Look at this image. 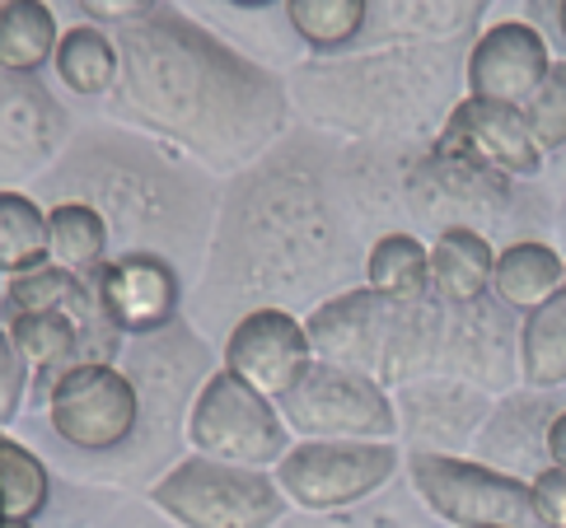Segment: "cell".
Returning a JSON list of instances; mask_svg holds the SVG:
<instances>
[{"instance_id": "cell-13", "label": "cell", "mask_w": 566, "mask_h": 528, "mask_svg": "<svg viewBox=\"0 0 566 528\" xmlns=\"http://www.w3.org/2000/svg\"><path fill=\"white\" fill-rule=\"evenodd\" d=\"M566 286V257L553 249V243L524 239L511 243L505 253H496V272H492V291L501 304L530 314L543 299H553Z\"/></svg>"}, {"instance_id": "cell-5", "label": "cell", "mask_w": 566, "mask_h": 528, "mask_svg": "<svg viewBox=\"0 0 566 528\" xmlns=\"http://www.w3.org/2000/svg\"><path fill=\"white\" fill-rule=\"evenodd\" d=\"M281 416L310 440H394V402L366 370L314 360L305 379L281 398Z\"/></svg>"}, {"instance_id": "cell-29", "label": "cell", "mask_w": 566, "mask_h": 528, "mask_svg": "<svg viewBox=\"0 0 566 528\" xmlns=\"http://www.w3.org/2000/svg\"><path fill=\"white\" fill-rule=\"evenodd\" d=\"M557 29H562V38H566V0H557Z\"/></svg>"}, {"instance_id": "cell-27", "label": "cell", "mask_w": 566, "mask_h": 528, "mask_svg": "<svg viewBox=\"0 0 566 528\" xmlns=\"http://www.w3.org/2000/svg\"><path fill=\"white\" fill-rule=\"evenodd\" d=\"M159 0H80V10L90 19H104V24H132V19H146Z\"/></svg>"}, {"instance_id": "cell-16", "label": "cell", "mask_w": 566, "mask_h": 528, "mask_svg": "<svg viewBox=\"0 0 566 528\" xmlns=\"http://www.w3.org/2000/svg\"><path fill=\"white\" fill-rule=\"evenodd\" d=\"M366 286L389 304H417L431 291V249L412 234H384L366 257Z\"/></svg>"}, {"instance_id": "cell-1", "label": "cell", "mask_w": 566, "mask_h": 528, "mask_svg": "<svg viewBox=\"0 0 566 528\" xmlns=\"http://www.w3.org/2000/svg\"><path fill=\"white\" fill-rule=\"evenodd\" d=\"M150 500L184 528H272L286 515V492L262 468L197 454L155 482Z\"/></svg>"}, {"instance_id": "cell-23", "label": "cell", "mask_w": 566, "mask_h": 528, "mask_svg": "<svg viewBox=\"0 0 566 528\" xmlns=\"http://www.w3.org/2000/svg\"><path fill=\"white\" fill-rule=\"evenodd\" d=\"M75 304H85L80 281H75V272L56 267V262H43V267H33L24 276H10V291H6L10 318H19V314H75Z\"/></svg>"}, {"instance_id": "cell-30", "label": "cell", "mask_w": 566, "mask_h": 528, "mask_svg": "<svg viewBox=\"0 0 566 528\" xmlns=\"http://www.w3.org/2000/svg\"><path fill=\"white\" fill-rule=\"evenodd\" d=\"M0 528H33V524H19V519H0Z\"/></svg>"}, {"instance_id": "cell-31", "label": "cell", "mask_w": 566, "mask_h": 528, "mask_svg": "<svg viewBox=\"0 0 566 528\" xmlns=\"http://www.w3.org/2000/svg\"><path fill=\"white\" fill-rule=\"evenodd\" d=\"M234 6H268V0H234Z\"/></svg>"}, {"instance_id": "cell-4", "label": "cell", "mask_w": 566, "mask_h": 528, "mask_svg": "<svg viewBox=\"0 0 566 528\" xmlns=\"http://www.w3.org/2000/svg\"><path fill=\"white\" fill-rule=\"evenodd\" d=\"M402 454L389 440H305L276 463V486L300 510H342L375 496L398 473Z\"/></svg>"}, {"instance_id": "cell-32", "label": "cell", "mask_w": 566, "mask_h": 528, "mask_svg": "<svg viewBox=\"0 0 566 528\" xmlns=\"http://www.w3.org/2000/svg\"><path fill=\"white\" fill-rule=\"evenodd\" d=\"M0 6H10V0H0Z\"/></svg>"}, {"instance_id": "cell-12", "label": "cell", "mask_w": 566, "mask_h": 528, "mask_svg": "<svg viewBox=\"0 0 566 528\" xmlns=\"http://www.w3.org/2000/svg\"><path fill=\"white\" fill-rule=\"evenodd\" d=\"M496 272V253L492 243L469 225H450L440 230V239L431 243V291L444 304H473L482 299V291L492 286Z\"/></svg>"}, {"instance_id": "cell-22", "label": "cell", "mask_w": 566, "mask_h": 528, "mask_svg": "<svg viewBox=\"0 0 566 528\" xmlns=\"http://www.w3.org/2000/svg\"><path fill=\"white\" fill-rule=\"evenodd\" d=\"M48 492H52V477L43 468V458L29 454L24 444L0 440V519L33 524L43 515Z\"/></svg>"}, {"instance_id": "cell-25", "label": "cell", "mask_w": 566, "mask_h": 528, "mask_svg": "<svg viewBox=\"0 0 566 528\" xmlns=\"http://www.w3.org/2000/svg\"><path fill=\"white\" fill-rule=\"evenodd\" d=\"M29 365L24 356H19L14 337L0 328V425H10L19 416V408H24V393H29Z\"/></svg>"}, {"instance_id": "cell-2", "label": "cell", "mask_w": 566, "mask_h": 528, "mask_svg": "<svg viewBox=\"0 0 566 528\" xmlns=\"http://www.w3.org/2000/svg\"><path fill=\"white\" fill-rule=\"evenodd\" d=\"M408 473L427 510L454 528H543L530 500V482H520L515 473L431 450L412 454Z\"/></svg>"}, {"instance_id": "cell-24", "label": "cell", "mask_w": 566, "mask_h": 528, "mask_svg": "<svg viewBox=\"0 0 566 528\" xmlns=\"http://www.w3.org/2000/svg\"><path fill=\"white\" fill-rule=\"evenodd\" d=\"M524 117H530V131L543 155L566 146V61H553V71L543 75V85L524 104Z\"/></svg>"}, {"instance_id": "cell-21", "label": "cell", "mask_w": 566, "mask_h": 528, "mask_svg": "<svg viewBox=\"0 0 566 528\" xmlns=\"http://www.w3.org/2000/svg\"><path fill=\"white\" fill-rule=\"evenodd\" d=\"M286 6L291 29L318 52H337L356 43V33L366 29L370 0H281Z\"/></svg>"}, {"instance_id": "cell-14", "label": "cell", "mask_w": 566, "mask_h": 528, "mask_svg": "<svg viewBox=\"0 0 566 528\" xmlns=\"http://www.w3.org/2000/svg\"><path fill=\"white\" fill-rule=\"evenodd\" d=\"M62 43L56 14L48 10V0H10L0 6V71L6 75H33L38 66H48Z\"/></svg>"}, {"instance_id": "cell-28", "label": "cell", "mask_w": 566, "mask_h": 528, "mask_svg": "<svg viewBox=\"0 0 566 528\" xmlns=\"http://www.w3.org/2000/svg\"><path fill=\"white\" fill-rule=\"evenodd\" d=\"M543 454H548L553 468H566V412H557L543 431Z\"/></svg>"}, {"instance_id": "cell-8", "label": "cell", "mask_w": 566, "mask_h": 528, "mask_svg": "<svg viewBox=\"0 0 566 528\" xmlns=\"http://www.w3.org/2000/svg\"><path fill=\"white\" fill-rule=\"evenodd\" d=\"M444 150H463L478 169H496L505 178H534L543 169V146L530 131V117L515 104L492 98H463L444 127Z\"/></svg>"}, {"instance_id": "cell-3", "label": "cell", "mask_w": 566, "mask_h": 528, "mask_svg": "<svg viewBox=\"0 0 566 528\" xmlns=\"http://www.w3.org/2000/svg\"><path fill=\"white\" fill-rule=\"evenodd\" d=\"M188 440L197 444V454L244 463V468H276L281 454L291 450L286 416L276 412V402L230 370L201 383L188 416Z\"/></svg>"}, {"instance_id": "cell-7", "label": "cell", "mask_w": 566, "mask_h": 528, "mask_svg": "<svg viewBox=\"0 0 566 528\" xmlns=\"http://www.w3.org/2000/svg\"><path fill=\"white\" fill-rule=\"evenodd\" d=\"M314 360L318 356L305 323L291 318L286 309H253L249 318H239V328L226 341V370L253 383L272 402L286 398Z\"/></svg>"}, {"instance_id": "cell-11", "label": "cell", "mask_w": 566, "mask_h": 528, "mask_svg": "<svg viewBox=\"0 0 566 528\" xmlns=\"http://www.w3.org/2000/svg\"><path fill=\"white\" fill-rule=\"evenodd\" d=\"M384 304L370 286L366 291H352L305 323V332L314 341V356L318 360H333V365H347V370H366V341L379 332V314Z\"/></svg>"}, {"instance_id": "cell-20", "label": "cell", "mask_w": 566, "mask_h": 528, "mask_svg": "<svg viewBox=\"0 0 566 528\" xmlns=\"http://www.w3.org/2000/svg\"><path fill=\"white\" fill-rule=\"evenodd\" d=\"M48 257V211L24 192H0V272L24 276Z\"/></svg>"}, {"instance_id": "cell-18", "label": "cell", "mask_w": 566, "mask_h": 528, "mask_svg": "<svg viewBox=\"0 0 566 528\" xmlns=\"http://www.w3.org/2000/svg\"><path fill=\"white\" fill-rule=\"evenodd\" d=\"M117 43L104 33V29H90V24H80V29H66L62 33V43H56V56H52V66H56V80L71 89V94H108L113 89V80H117Z\"/></svg>"}, {"instance_id": "cell-15", "label": "cell", "mask_w": 566, "mask_h": 528, "mask_svg": "<svg viewBox=\"0 0 566 528\" xmlns=\"http://www.w3.org/2000/svg\"><path fill=\"white\" fill-rule=\"evenodd\" d=\"M10 337L19 356H24L29 374L43 379V383H56L66 370H75V356H80V337L85 328L75 323V314H19L10 318Z\"/></svg>"}, {"instance_id": "cell-17", "label": "cell", "mask_w": 566, "mask_h": 528, "mask_svg": "<svg viewBox=\"0 0 566 528\" xmlns=\"http://www.w3.org/2000/svg\"><path fill=\"white\" fill-rule=\"evenodd\" d=\"M520 370L524 383H534V389H562L566 383V286L524 314Z\"/></svg>"}, {"instance_id": "cell-26", "label": "cell", "mask_w": 566, "mask_h": 528, "mask_svg": "<svg viewBox=\"0 0 566 528\" xmlns=\"http://www.w3.org/2000/svg\"><path fill=\"white\" fill-rule=\"evenodd\" d=\"M530 500H534V515L543 528H566V468H543L530 482Z\"/></svg>"}, {"instance_id": "cell-6", "label": "cell", "mask_w": 566, "mask_h": 528, "mask_svg": "<svg viewBox=\"0 0 566 528\" xmlns=\"http://www.w3.org/2000/svg\"><path fill=\"white\" fill-rule=\"evenodd\" d=\"M48 416L71 450L108 454L132 440L140 421V398L123 370L104 360H80L48 389Z\"/></svg>"}, {"instance_id": "cell-19", "label": "cell", "mask_w": 566, "mask_h": 528, "mask_svg": "<svg viewBox=\"0 0 566 528\" xmlns=\"http://www.w3.org/2000/svg\"><path fill=\"white\" fill-rule=\"evenodd\" d=\"M104 249H108V220L90 201H62L56 211H48V257L56 267L66 272L98 267Z\"/></svg>"}, {"instance_id": "cell-10", "label": "cell", "mask_w": 566, "mask_h": 528, "mask_svg": "<svg viewBox=\"0 0 566 528\" xmlns=\"http://www.w3.org/2000/svg\"><path fill=\"white\" fill-rule=\"evenodd\" d=\"M184 281L159 253H127L98 272V314L123 332H155L178 314Z\"/></svg>"}, {"instance_id": "cell-9", "label": "cell", "mask_w": 566, "mask_h": 528, "mask_svg": "<svg viewBox=\"0 0 566 528\" xmlns=\"http://www.w3.org/2000/svg\"><path fill=\"white\" fill-rule=\"evenodd\" d=\"M548 71L553 52L543 33L534 24H520V19H505V24H492L482 33L469 52V94L524 108Z\"/></svg>"}]
</instances>
